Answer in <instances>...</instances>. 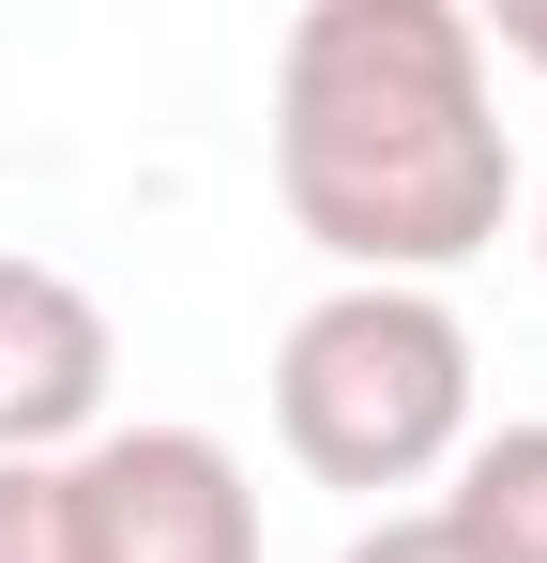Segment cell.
Returning a JSON list of instances; mask_svg holds the SVG:
<instances>
[{"label":"cell","mask_w":547,"mask_h":563,"mask_svg":"<svg viewBox=\"0 0 547 563\" xmlns=\"http://www.w3.org/2000/svg\"><path fill=\"white\" fill-rule=\"evenodd\" d=\"M274 198L335 289H442L517 213V137L456 0H304L274 46Z\"/></svg>","instance_id":"obj_1"},{"label":"cell","mask_w":547,"mask_h":563,"mask_svg":"<svg viewBox=\"0 0 547 563\" xmlns=\"http://www.w3.org/2000/svg\"><path fill=\"white\" fill-rule=\"evenodd\" d=\"M274 442L304 487H426L471 442V320L442 289H320L274 335Z\"/></svg>","instance_id":"obj_2"},{"label":"cell","mask_w":547,"mask_h":563,"mask_svg":"<svg viewBox=\"0 0 547 563\" xmlns=\"http://www.w3.org/2000/svg\"><path fill=\"white\" fill-rule=\"evenodd\" d=\"M77 563H259V472L213 427H107L62 457Z\"/></svg>","instance_id":"obj_3"},{"label":"cell","mask_w":547,"mask_h":563,"mask_svg":"<svg viewBox=\"0 0 547 563\" xmlns=\"http://www.w3.org/2000/svg\"><path fill=\"white\" fill-rule=\"evenodd\" d=\"M107 366H122L107 305H91L62 260L0 244V457H77V442H107Z\"/></svg>","instance_id":"obj_4"},{"label":"cell","mask_w":547,"mask_h":563,"mask_svg":"<svg viewBox=\"0 0 547 563\" xmlns=\"http://www.w3.org/2000/svg\"><path fill=\"white\" fill-rule=\"evenodd\" d=\"M442 533L471 563H547V411L533 427H471L442 487Z\"/></svg>","instance_id":"obj_5"},{"label":"cell","mask_w":547,"mask_h":563,"mask_svg":"<svg viewBox=\"0 0 547 563\" xmlns=\"http://www.w3.org/2000/svg\"><path fill=\"white\" fill-rule=\"evenodd\" d=\"M0 563H77V503H62V457H0Z\"/></svg>","instance_id":"obj_6"},{"label":"cell","mask_w":547,"mask_h":563,"mask_svg":"<svg viewBox=\"0 0 547 563\" xmlns=\"http://www.w3.org/2000/svg\"><path fill=\"white\" fill-rule=\"evenodd\" d=\"M335 563H471V549L442 533V503H380V518H365V533H350Z\"/></svg>","instance_id":"obj_7"},{"label":"cell","mask_w":547,"mask_h":563,"mask_svg":"<svg viewBox=\"0 0 547 563\" xmlns=\"http://www.w3.org/2000/svg\"><path fill=\"white\" fill-rule=\"evenodd\" d=\"M471 46H487V62H517V77H547V0H487V15H471Z\"/></svg>","instance_id":"obj_8"},{"label":"cell","mask_w":547,"mask_h":563,"mask_svg":"<svg viewBox=\"0 0 547 563\" xmlns=\"http://www.w3.org/2000/svg\"><path fill=\"white\" fill-rule=\"evenodd\" d=\"M533 260H547V198H533Z\"/></svg>","instance_id":"obj_9"}]
</instances>
